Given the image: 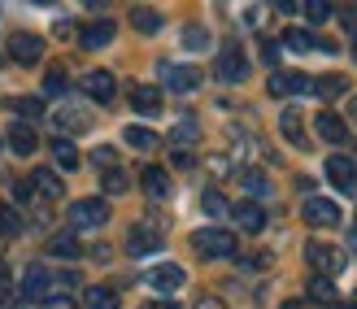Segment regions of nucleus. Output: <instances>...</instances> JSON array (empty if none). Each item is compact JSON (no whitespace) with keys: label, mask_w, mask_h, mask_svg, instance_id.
I'll list each match as a JSON object with an SVG mask.
<instances>
[{"label":"nucleus","mask_w":357,"mask_h":309,"mask_svg":"<svg viewBox=\"0 0 357 309\" xmlns=\"http://www.w3.org/2000/svg\"><path fill=\"white\" fill-rule=\"evenodd\" d=\"M192 248L201 253V257H236L240 244L227 227H201V231H192Z\"/></svg>","instance_id":"f257e3e1"},{"label":"nucleus","mask_w":357,"mask_h":309,"mask_svg":"<svg viewBox=\"0 0 357 309\" xmlns=\"http://www.w3.org/2000/svg\"><path fill=\"white\" fill-rule=\"evenodd\" d=\"M353 61H357V40H353Z\"/></svg>","instance_id":"603ef678"},{"label":"nucleus","mask_w":357,"mask_h":309,"mask_svg":"<svg viewBox=\"0 0 357 309\" xmlns=\"http://www.w3.org/2000/svg\"><path fill=\"white\" fill-rule=\"evenodd\" d=\"M9 57H13L17 66H35V61L44 57V40H40V35H31V31L13 35V40H9Z\"/></svg>","instance_id":"1a4fd4ad"},{"label":"nucleus","mask_w":357,"mask_h":309,"mask_svg":"<svg viewBox=\"0 0 357 309\" xmlns=\"http://www.w3.org/2000/svg\"><path fill=\"white\" fill-rule=\"evenodd\" d=\"M231 223L248 235H261L266 231V209L257 201H240V205H231Z\"/></svg>","instance_id":"9d476101"},{"label":"nucleus","mask_w":357,"mask_h":309,"mask_svg":"<svg viewBox=\"0 0 357 309\" xmlns=\"http://www.w3.org/2000/svg\"><path fill=\"white\" fill-rule=\"evenodd\" d=\"M52 161H57L61 170H79V149L70 140H52Z\"/></svg>","instance_id":"bb28decb"},{"label":"nucleus","mask_w":357,"mask_h":309,"mask_svg":"<svg viewBox=\"0 0 357 309\" xmlns=\"http://www.w3.org/2000/svg\"><path fill=\"white\" fill-rule=\"evenodd\" d=\"M131 27H135L139 35H157V31H162V13H157V9H144V5H135V9H131Z\"/></svg>","instance_id":"393cba45"},{"label":"nucleus","mask_w":357,"mask_h":309,"mask_svg":"<svg viewBox=\"0 0 357 309\" xmlns=\"http://www.w3.org/2000/svg\"><path fill=\"white\" fill-rule=\"evenodd\" d=\"M344 75H327V79H314V92L323 96V100H335V96H344Z\"/></svg>","instance_id":"c756f323"},{"label":"nucleus","mask_w":357,"mask_h":309,"mask_svg":"<svg viewBox=\"0 0 357 309\" xmlns=\"http://www.w3.org/2000/svg\"><path fill=\"white\" fill-rule=\"evenodd\" d=\"M5 287H9V266L0 262V292H5Z\"/></svg>","instance_id":"de8ad7c7"},{"label":"nucleus","mask_w":357,"mask_h":309,"mask_svg":"<svg viewBox=\"0 0 357 309\" xmlns=\"http://www.w3.org/2000/svg\"><path fill=\"white\" fill-rule=\"evenodd\" d=\"M100 183H105V192H109V196H122V192L131 188V174L127 170H105Z\"/></svg>","instance_id":"72a5a7b5"},{"label":"nucleus","mask_w":357,"mask_h":309,"mask_svg":"<svg viewBox=\"0 0 357 309\" xmlns=\"http://www.w3.org/2000/svg\"><path fill=\"white\" fill-rule=\"evenodd\" d=\"M305 262L318 279H335L344 270V253L335 248V244H323V240H310L305 244Z\"/></svg>","instance_id":"f03ea898"},{"label":"nucleus","mask_w":357,"mask_h":309,"mask_svg":"<svg viewBox=\"0 0 357 309\" xmlns=\"http://www.w3.org/2000/svg\"><path fill=\"white\" fill-rule=\"evenodd\" d=\"M301 9H305V17H310L314 27H318V22H327V17H331V5H327V0H305Z\"/></svg>","instance_id":"4c0bfd02"},{"label":"nucleus","mask_w":357,"mask_h":309,"mask_svg":"<svg viewBox=\"0 0 357 309\" xmlns=\"http://www.w3.org/2000/svg\"><path fill=\"white\" fill-rule=\"evenodd\" d=\"M327 179H331L340 192H353V188H357V166H353V157L331 153V157H327Z\"/></svg>","instance_id":"9b49d317"},{"label":"nucleus","mask_w":357,"mask_h":309,"mask_svg":"<svg viewBox=\"0 0 357 309\" xmlns=\"http://www.w3.org/2000/svg\"><path fill=\"white\" fill-rule=\"evenodd\" d=\"M139 188H144L153 201H162V196H170V174L162 166H144V174H139Z\"/></svg>","instance_id":"a211bd4d"},{"label":"nucleus","mask_w":357,"mask_h":309,"mask_svg":"<svg viewBox=\"0 0 357 309\" xmlns=\"http://www.w3.org/2000/svg\"><path fill=\"white\" fill-rule=\"evenodd\" d=\"M109 223V205L100 201V196H83V201L70 205V227L75 231H96Z\"/></svg>","instance_id":"7ed1b4c3"},{"label":"nucleus","mask_w":357,"mask_h":309,"mask_svg":"<svg viewBox=\"0 0 357 309\" xmlns=\"http://www.w3.org/2000/svg\"><path fill=\"white\" fill-rule=\"evenodd\" d=\"M162 75L170 92H196L201 87V70L196 66H162Z\"/></svg>","instance_id":"f8f14e48"},{"label":"nucleus","mask_w":357,"mask_h":309,"mask_svg":"<svg viewBox=\"0 0 357 309\" xmlns=\"http://www.w3.org/2000/svg\"><path fill=\"white\" fill-rule=\"evenodd\" d=\"M48 253H52V257H66V262H75L79 253H83V244H79V235L61 231V235H52V240H48Z\"/></svg>","instance_id":"b1692460"},{"label":"nucleus","mask_w":357,"mask_h":309,"mask_svg":"<svg viewBox=\"0 0 357 309\" xmlns=\"http://www.w3.org/2000/svg\"><path fill=\"white\" fill-rule=\"evenodd\" d=\"M301 218H305L310 227L327 231V227H340V205L327 201V196H305V205H301Z\"/></svg>","instance_id":"20e7f679"},{"label":"nucleus","mask_w":357,"mask_h":309,"mask_svg":"<svg viewBox=\"0 0 357 309\" xmlns=\"http://www.w3.org/2000/svg\"><path fill=\"white\" fill-rule=\"evenodd\" d=\"M279 131L288 144H296V149H310V140H305V126H301V114L296 109H283L279 114Z\"/></svg>","instance_id":"6ab92c4d"},{"label":"nucleus","mask_w":357,"mask_h":309,"mask_svg":"<svg viewBox=\"0 0 357 309\" xmlns=\"http://www.w3.org/2000/svg\"><path fill=\"white\" fill-rule=\"evenodd\" d=\"M31 188L40 192L44 201H61V192H66V183H61L52 170H35V174H31Z\"/></svg>","instance_id":"412c9836"},{"label":"nucleus","mask_w":357,"mask_h":309,"mask_svg":"<svg viewBox=\"0 0 357 309\" xmlns=\"http://www.w3.org/2000/svg\"><path fill=\"white\" fill-rule=\"evenodd\" d=\"M57 122H61V126H70V131H83V126L92 122V118H87V114H57Z\"/></svg>","instance_id":"ea45409f"},{"label":"nucleus","mask_w":357,"mask_h":309,"mask_svg":"<svg viewBox=\"0 0 357 309\" xmlns=\"http://www.w3.org/2000/svg\"><path fill=\"white\" fill-rule=\"evenodd\" d=\"M87 309H118L122 301H118V287H109V283H92L87 287Z\"/></svg>","instance_id":"4be33fe9"},{"label":"nucleus","mask_w":357,"mask_h":309,"mask_svg":"<svg viewBox=\"0 0 357 309\" xmlns=\"http://www.w3.org/2000/svg\"><path fill=\"white\" fill-rule=\"evenodd\" d=\"M283 83H288V96H305V92H314V79L301 75V70H283Z\"/></svg>","instance_id":"473e14b6"},{"label":"nucleus","mask_w":357,"mask_h":309,"mask_svg":"<svg viewBox=\"0 0 357 309\" xmlns=\"http://www.w3.org/2000/svg\"><path fill=\"white\" fill-rule=\"evenodd\" d=\"M149 287H153V292H178V287H183L188 283V270L183 266H174V262H162V266H153L149 270V279H144Z\"/></svg>","instance_id":"423d86ee"},{"label":"nucleus","mask_w":357,"mask_h":309,"mask_svg":"<svg viewBox=\"0 0 357 309\" xmlns=\"http://www.w3.org/2000/svg\"><path fill=\"white\" fill-rule=\"evenodd\" d=\"M344 309H357V305H344Z\"/></svg>","instance_id":"864d4df0"},{"label":"nucleus","mask_w":357,"mask_h":309,"mask_svg":"<svg viewBox=\"0 0 357 309\" xmlns=\"http://www.w3.org/2000/svg\"><path fill=\"white\" fill-rule=\"evenodd\" d=\"M44 309H75V301L57 292V296H48V301H44Z\"/></svg>","instance_id":"37998d69"},{"label":"nucleus","mask_w":357,"mask_h":309,"mask_svg":"<svg viewBox=\"0 0 357 309\" xmlns=\"http://www.w3.org/2000/svg\"><path fill=\"white\" fill-rule=\"evenodd\" d=\"M201 209L209 213V218H231V201L218 192V188H209V192H201Z\"/></svg>","instance_id":"a878e982"},{"label":"nucleus","mask_w":357,"mask_h":309,"mask_svg":"<svg viewBox=\"0 0 357 309\" xmlns=\"http://www.w3.org/2000/svg\"><path fill=\"white\" fill-rule=\"evenodd\" d=\"M122 140H127L135 153H153L157 144H162V140H157V131H149V126H135V122L127 126V131H122Z\"/></svg>","instance_id":"5701e85b"},{"label":"nucleus","mask_w":357,"mask_h":309,"mask_svg":"<svg viewBox=\"0 0 357 309\" xmlns=\"http://www.w3.org/2000/svg\"><path fill=\"white\" fill-rule=\"evenodd\" d=\"M22 301H48V270L40 262H31L22 275Z\"/></svg>","instance_id":"2eb2a0df"},{"label":"nucleus","mask_w":357,"mask_h":309,"mask_svg":"<svg viewBox=\"0 0 357 309\" xmlns=\"http://www.w3.org/2000/svg\"><path fill=\"white\" fill-rule=\"evenodd\" d=\"M314 131L323 135L327 144H344V140H349V126H344V118H340V114H331V109H323V114L314 118Z\"/></svg>","instance_id":"dca6fc26"},{"label":"nucleus","mask_w":357,"mask_h":309,"mask_svg":"<svg viewBox=\"0 0 357 309\" xmlns=\"http://www.w3.org/2000/svg\"><path fill=\"white\" fill-rule=\"evenodd\" d=\"M131 109L144 114V118H157V114H162V92H157L153 83H135L131 87Z\"/></svg>","instance_id":"ddd939ff"},{"label":"nucleus","mask_w":357,"mask_h":309,"mask_svg":"<svg viewBox=\"0 0 357 309\" xmlns=\"http://www.w3.org/2000/svg\"><path fill=\"white\" fill-rule=\"evenodd\" d=\"M196 135H201V122H196V118H183V122L170 131V144H174V149H188V144H196Z\"/></svg>","instance_id":"cd10ccee"},{"label":"nucleus","mask_w":357,"mask_h":309,"mask_svg":"<svg viewBox=\"0 0 357 309\" xmlns=\"http://www.w3.org/2000/svg\"><path fill=\"white\" fill-rule=\"evenodd\" d=\"M279 40H283V48H288V52H310V48H314V35L301 31V27H288Z\"/></svg>","instance_id":"c85d7f7f"},{"label":"nucleus","mask_w":357,"mask_h":309,"mask_svg":"<svg viewBox=\"0 0 357 309\" xmlns=\"http://www.w3.org/2000/svg\"><path fill=\"white\" fill-rule=\"evenodd\" d=\"M0 240H5V235H0Z\"/></svg>","instance_id":"5fc2aeb1"},{"label":"nucleus","mask_w":357,"mask_h":309,"mask_svg":"<svg viewBox=\"0 0 357 309\" xmlns=\"http://www.w3.org/2000/svg\"><path fill=\"white\" fill-rule=\"evenodd\" d=\"M261 57L275 66V61H279V44H275V40H266V44H261Z\"/></svg>","instance_id":"c03bdc74"},{"label":"nucleus","mask_w":357,"mask_h":309,"mask_svg":"<svg viewBox=\"0 0 357 309\" xmlns=\"http://www.w3.org/2000/svg\"><path fill=\"white\" fill-rule=\"evenodd\" d=\"M310 301H314V305H335V283L314 275V279H310Z\"/></svg>","instance_id":"7c9ffc66"},{"label":"nucleus","mask_w":357,"mask_h":309,"mask_svg":"<svg viewBox=\"0 0 357 309\" xmlns=\"http://www.w3.org/2000/svg\"><path fill=\"white\" fill-rule=\"evenodd\" d=\"M52 35H57V40H70V35H79V27H75V22H66V17H61V22L52 27Z\"/></svg>","instance_id":"79ce46f5"},{"label":"nucleus","mask_w":357,"mask_h":309,"mask_svg":"<svg viewBox=\"0 0 357 309\" xmlns=\"http://www.w3.org/2000/svg\"><path fill=\"white\" fill-rule=\"evenodd\" d=\"M9 114H13V122H26V126H31L35 118L44 114V100H40V96H13V100H9Z\"/></svg>","instance_id":"aec40b11"},{"label":"nucleus","mask_w":357,"mask_h":309,"mask_svg":"<svg viewBox=\"0 0 357 309\" xmlns=\"http://www.w3.org/2000/svg\"><path fill=\"white\" fill-rule=\"evenodd\" d=\"M218 79H222V83H244V79H248V57H244L240 44H227V48L218 52Z\"/></svg>","instance_id":"39448f33"},{"label":"nucleus","mask_w":357,"mask_h":309,"mask_svg":"<svg viewBox=\"0 0 357 309\" xmlns=\"http://www.w3.org/2000/svg\"><path fill=\"white\" fill-rule=\"evenodd\" d=\"M114 35H118V22H114V17H100V22L79 31V44L83 48H105V44H114Z\"/></svg>","instance_id":"4468645a"},{"label":"nucleus","mask_w":357,"mask_h":309,"mask_svg":"<svg viewBox=\"0 0 357 309\" xmlns=\"http://www.w3.org/2000/svg\"><path fill=\"white\" fill-rule=\"evenodd\" d=\"M349 253H353V257H357V227L349 231Z\"/></svg>","instance_id":"09e8293b"},{"label":"nucleus","mask_w":357,"mask_h":309,"mask_svg":"<svg viewBox=\"0 0 357 309\" xmlns=\"http://www.w3.org/2000/svg\"><path fill=\"white\" fill-rule=\"evenodd\" d=\"M83 92L92 96L96 105H109L118 96V79L109 75V70H87V75H83Z\"/></svg>","instance_id":"6e6552de"},{"label":"nucleus","mask_w":357,"mask_h":309,"mask_svg":"<svg viewBox=\"0 0 357 309\" xmlns=\"http://www.w3.org/2000/svg\"><path fill=\"white\" fill-rule=\"evenodd\" d=\"M196 309H227L218 296H201V301H196Z\"/></svg>","instance_id":"a18cd8bd"},{"label":"nucleus","mask_w":357,"mask_h":309,"mask_svg":"<svg viewBox=\"0 0 357 309\" xmlns=\"http://www.w3.org/2000/svg\"><path fill=\"white\" fill-rule=\"evenodd\" d=\"M66 87H70V79H66V70H61V66H52L48 75H44V92H48V96H61Z\"/></svg>","instance_id":"f704fd0d"},{"label":"nucleus","mask_w":357,"mask_h":309,"mask_svg":"<svg viewBox=\"0 0 357 309\" xmlns=\"http://www.w3.org/2000/svg\"><path fill=\"white\" fill-rule=\"evenodd\" d=\"M349 114H353V122H357V96H353V109H349Z\"/></svg>","instance_id":"3c124183"},{"label":"nucleus","mask_w":357,"mask_h":309,"mask_svg":"<svg viewBox=\"0 0 357 309\" xmlns=\"http://www.w3.org/2000/svg\"><path fill=\"white\" fill-rule=\"evenodd\" d=\"M279 309H318V305H314V301H283Z\"/></svg>","instance_id":"49530a36"},{"label":"nucleus","mask_w":357,"mask_h":309,"mask_svg":"<svg viewBox=\"0 0 357 309\" xmlns=\"http://www.w3.org/2000/svg\"><path fill=\"white\" fill-rule=\"evenodd\" d=\"M5 140H9V149H13L17 157H31L35 149H40V135H35V131H31V126H26V122H13Z\"/></svg>","instance_id":"f3484780"},{"label":"nucleus","mask_w":357,"mask_h":309,"mask_svg":"<svg viewBox=\"0 0 357 309\" xmlns=\"http://www.w3.org/2000/svg\"><path fill=\"white\" fill-rule=\"evenodd\" d=\"M149 309H178V305H174V301H153Z\"/></svg>","instance_id":"8fccbe9b"},{"label":"nucleus","mask_w":357,"mask_h":309,"mask_svg":"<svg viewBox=\"0 0 357 309\" xmlns=\"http://www.w3.org/2000/svg\"><path fill=\"white\" fill-rule=\"evenodd\" d=\"M92 161H96V166H100V170H118V153L109 149V144H100V149L92 153Z\"/></svg>","instance_id":"58836bf2"},{"label":"nucleus","mask_w":357,"mask_h":309,"mask_svg":"<svg viewBox=\"0 0 357 309\" xmlns=\"http://www.w3.org/2000/svg\"><path fill=\"white\" fill-rule=\"evenodd\" d=\"M157 248H162V227H153V223L131 227V235H127V253H131V257H149V253H157Z\"/></svg>","instance_id":"0eeeda50"},{"label":"nucleus","mask_w":357,"mask_h":309,"mask_svg":"<svg viewBox=\"0 0 357 309\" xmlns=\"http://www.w3.org/2000/svg\"><path fill=\"white\" fill-rule=\"evenodd\" d=\"M35 188H31V179H13V201H31Z\"/></svg>","instance_id":"a19ab883"},{"label":"nucleus","mask_w":357,"mask_h":309,"mask_svg":"<svg viewBox=\"0 0 357 309\" xmlns=\"http://www.w3.org/2000/svg\"><path fill=\"white\" fill-rule=\"evenodd\" d=\"M183 48H188V52H201V48H209V31H205L201 22L183 27Z\"/></svg>","instance_id":"2f4dec72"},{"label":"nucleus","mask_w":357,"mask_h":309,"mask_svg":"<svg viewBox=\"0 0 357 309\" xmlns=\"http://www.w3.org/2000/svg\"><path fill=\"white\" fill-rule=\"evenodd\" d=\"M240 183L253 192V196H266V192H271V183H266V174H261V170H244V174H240Z\"/></svg>","instance_id":"e433bc0d"},{"label":"nucleus","mask_w":357,"mask_h":309,"mask_svg":"<svg viewBox=\"0 0 357 309\" xmlns=\"http://www.w3.org/2000/svg\"><path fill=\"white\" fill-rule=\"evenodd\" d=\"M22 231V218H17L13 205H0V235H17Z\"/></svg>","instance_id":"c9c22d12"}]
</instances>
